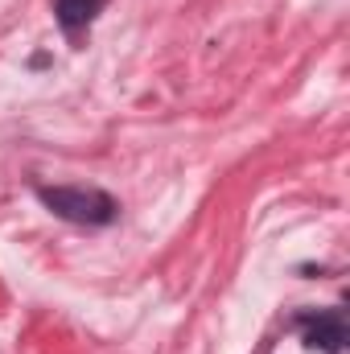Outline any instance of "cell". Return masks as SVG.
<instances>
[{"label": "cell", "mask_w": 350, "mask_h": 354, "mask_svg": "<svg viewBox=\"0 0 350 354\" xmlns=\"http://www.w3.org/2000/svg\"><path fill=\"white\" fill-rule=\"evenodd\" d=\"M37 198L66 223H87V227H103L116 218V202L103 189H87V185H46L37 189Z\"/></svg>", "instance_id": "cell-1"}, {"label": "cell", "mask_w": 350, "mask_h": 354, "mask_svg": "<svg viewBox=\"0 0 350 354\" xmlns=\"http://www.w3.org/2000/svg\"><path fill=\"white\" fill-rule=\"evenodd\" d=\"M305 342H309V346H322L326 354H338L342 342H347L342 322H338V317H317V322H309V326H305Z\"/></svg>", "instance_id": "cell-2"}, {"label": "cell", "mask_w": 350, "mask_h": 354, "mask_svg": "<svg viewBox=\"0 0 350 354\" xmlns=\"http://www.w3.org/2000/svg\"><path fill=\"white\" fill-rule=\"evenodd\" d=\"M95 8H99V0H58V21L66 29H79L95 17Z\"/></svg>", "instance_id": "cell-3"}]
</instances>
